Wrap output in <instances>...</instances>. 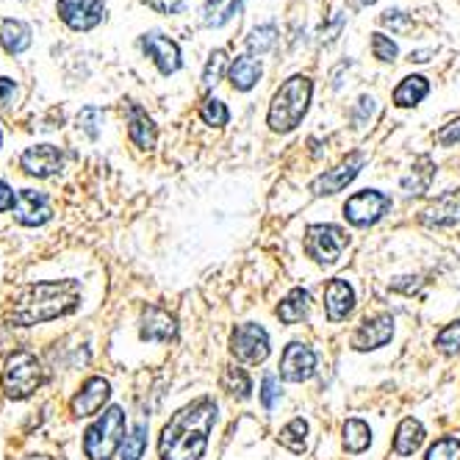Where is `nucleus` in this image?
Listing matches in <instances>:
<instances>
[{"instance_id": "nucleus-1", "label": "nucleus", "mask_w": 460, "mask_h": 460, "mask_svg": "<svg viewBox=\"0 0 460 460\" xmlns=\"http://www.w3.org/2000/svg\"><path fill=\"white\" fill-rule=\"evenodd\" d=\"M81 305L78 280H50V283H28L12 291L6 319L17 327H34L61 316H70Z\"/></svg>"}, {"instance_id": "nucleus-2", "label": "nucleus", "mask_w": 460, "mask_h": 460, "mask_svg": "<svg viewBox=\"0 0 460 460\" xmlns=\"http://www.w3.org/2000/svg\"><path fill=\"white\" fill-rule=\"evenodd\" d=\"M217 402L211 397H197L164 424L158 438L161 460H200L208 449V436L217 421Z\"/></svg>"}, {"instance_id": "nucleus-3", "label": "nucleus", "mask_w": 460, "mask_h": 460, "mask_svg": "<svg viewBox=\"0 0 460 460\" xmlns=\"http://www.w3.org/2000/svg\"><path fill=\"white\" fill-rule=\"evenodd\" d=\"M311 94H314V81L308 75H291L288 81H283L270 103L267 125L275 134H291L308 114Z\"/></svg>"}, {"instance_id": "nucleus-4", "label": "nucleus", "mask_w": 460, "mask_h": 460, "mask_svg": "<svg viewBox=\"0 0 460 460\" xmlns=\"http://www.w3.org/2000/svg\"><path fill=\"white\" fill-rule=\"evenodd\" d=\"M45 383V369L40 358L28 349H17L6 358L4 375H0V385L9 400H25Z\"/></svg>"}, {"instance_id": "nucleus-5", "label": "nucleus", "mask_w": 460, "mask_h": 460, "mask_svg": "<svg viewBox=\"0 0 460 460\" xmlns=\"http://www.w3.org/2000/svg\"><path fill=\"white\" fill-rule=\"evenodd\" d=\"M125 438V411L111 405L84 433V455L89 460H111Z\"/></svg>"}, {"instance_id": "nucleus-6", "label": "nucleus", "mask_w": 460, "mask_h": 460, "mask_svg": "<svg viewBox=\"0 0 460 460\" xmlns=\"http://www.w3.org/2000/svg\"><path fill=\"white\" fill-rule=\"evenodd\" d=\"M349 236L339 225H308L305 227V252L308 258H314L319 267H333L339 264L341 252L347 250Z\"/></svg>"}, {"instance_id": "nucleus-7", "label": "nucleus", "mask_w": 460, "mask_h": 460, "mask_svg": "<svg viewBox=\"0 0 460 460\" xmlns=\"http://www.w3.org/2000/svg\"><path fill=\"white\" fill-rule=\"evenodd\" d=\"M270 349V333L255 322L236 324V331L230 333V355L242 364H264Z\"/></svg>"}, {"instance_id": "nucleus-8", "label": "nucleus", "mask_w": 460, "mask_h": 460, "mask_svg": "<svg viewBox=\"0 0 460 460\" xmlns=\"http://www.w3.org/2000/svg\"><path fill=\"white\" fill-rule=\"evenodd\" d=\"M391 211V197L377 189L355 191L344 203V219L355 227H372Z\"/></svg>"}, {"instance_id": "nucleus-9", "label": "nucleus", "mask_w": 460, "mask_h": 460, "mask_svg": "<svg viewBox=\"0 0 460 460\" xmlns=\"http://www.w3.org/2000/svg\"><path fill=\"white\" fill-rule=\"evenodd\" d=\"M56 14L73 31H92L106 20V0H58Z\"/></svg>"}, {"instance_id": "nucleus-10", "label": "nucleus", "mask_w": 460, "mask_h": 460, "mask_svg": "<svg viewBox=\"0 0 460 460\" xmlns=\"http://www.w3.org/2000/svg\"><path fill=\"white\" fill-rule=\"evenodd\" d=\"M367 164V155L364 153H352V155H347L339 167H333V170H327V172H322V175H316L314 178V183H311V191L316 194V197H331V194H339V191H344L355 178H358V172H360V167Z\"/></svg>"}, {"instance_id": "nucleus-11", "label": "nucleus", "mask_w": 460, "mask_h": 460, "mask_svg": "<svg viewBox=\"0 0 460 460\" xmlns=\"http://www.w3.org/2000/svg\"><path fill=\"white\" fill-rule=\"evenodd\" d=\"M139 45H142L145 56L158 67L161 75H172V73H178L183 67V56H181L178 42L170 40V37H164V34H158V31H150V34H145Z\"/></svg>"}, {"instance_id": "nucleus-12", "label": "nucleus", "mask_w": 460, "mask_h": 460, "mask_svg": "<svg viewBox=\"0 0 460 460\" xmlns=\"http://www.w3.org/2000/svg\"><path fill=\"white\" fill-rule=\"evenodd\" d=\"M314 375H316V352L303 341H291L280 358V377L286 383H305Z\"/></svg>"}, {"instance_id": "nucleus-13", "label": "nucleus", "mask_w": 460, "mask_h": 460, "mask_svg": "<svg viewBox=\"0 0 460 460\" xmlns=\"http://www.w3.org/2000/svg\"><path fill=\"white\" fill-rule=\"evenodd\" d=\"M394 336V316L391 314H377V316H367L355 327L352 333V347L358 352H372L380 349L391 341Z\"/></svg>"}, {"instance_id": "nucleus-14", "label": "nucleus", "mask_w": 460, "mask_h": 460, "mask_svg": "<svg viewBox=\"0 0 460 460\" xmlns=\"http://www.w3.org/2000/svg\"><path fill=\"white\" fill-rule=\"evenodd\" d=\"M12 211H14V219L20 225H25V227H40V225L53 219L50 200L37 189H20L17 197H14Z\"/></svg>"}, {"instance_id": "nucleus-15", "label": "nucleus", "mask_w": 460, "mask_h": 460, "mask_svg": "<svg viewBox=\"0 0 460 460\" xmlns=\"http://www.w3.org/2000/svg\"><path fill=\"white\" fill-rule=\"evenodd\" d=\"M64 167V155L56 145H34L20 155V170L31 178H50Z\"/></svg>"}, {"instance_id": "nucleus-16", "label": "nucleus", "mask_w": 460, "mask_h": 460, "mask_svg": "<svg viewBox=\"0 0 460 460\" xmlns=\"http://www.w3.org/2000/svg\"><path fill=\"white\" fill-rule=\"evenodd\" d=\"M111 397V385L106 377H89L81 391L70 400V411L75 419H84V416H94L97 411H103V405L109 402Z\"/></svg>"}, {"instance_id": "nucleus-17", "label": "nucleus", "mask_w": 460, "mask_h": 460, "mask_svg": "<svg viewBox=\"0 0 460 460\" xmlns=\"http://www.w3.org/2000/svg\"><path fill=\"white\" fill-rule=\"evenodd\" d=\"M355 311V291L344 278H333L324 288V314L331 322H344Z\"/></svg>"}, {"instance_id": "nucleus-18", "label": "nucleus", "mask_w": 460, "mask_h": 460, "mask_svg": "<svg viewBox=\"0 0 460 460\" xmlns=\"http://www.w3.org/2000/svg\"><path fill=\"white\" fill-rule=\"evenodd\" d=\"M128 137L139 150H153L158 139V128L153 117L139 106V103H128Z\"/></svg>"}, {"instance_id": "nucleus-19", "label": "nucleus", "mask_w": 460, "mask_h": 460, "mask_svg": "<svg viewBox=\"0 0 460 460\" xmlns=\"http://www.w3.org/2000/svg\"><path fill=\"white\" fill-rule=\"evenodd\" d=\"M142 339L145 341H161L167 344L178 336V322L172 314H167L164 308H145L142 314Z\"/></svg>"}, {"instance_id": "nucleus-20", "label": "nucleus", "mask_w": 460, "mask_h": 460, "mask_svg": "<svg viewBox=\"0 0 460 460\" xmlns=\"http://www.w3.org/2000/svg\"><path fill=\"white\" fill-rule=\"evenodd\" d=\"M34 42V31H31L28 22L22 20H14V17H6L0 22V48H4L9 56H20L31 48Z\"/></svg>"}, {"instance_id": "nucleus-21", "label": "nucleus", "mask_w": 460, "mask_h": 460, "mask_svg": "<svg viewBox=\"0 0 460 460\" xmlns=\"http://www.w3.org/2000/svg\"><path fill=\"white\" fill-rule=\"evenodd\" d=\"M261 75H264V67H261V61L252 56H239L227 70V81L236 92H250L261 81Z\"/></svg>"}, {"instance_id": "nucleus-22", "label": "nucleus", "mask_w": 460, "mask_h": 460, "mask_svg": "<svg viewBox=\"0 0 460 460\" xmlns=\"http://www.w3.org/2000/svg\"><path fill=\"white\" fill-rule=\"evenodd\" d=\"M419 219L427 227H452V225H457L460 222V203H457V197H452V194L441 197V200H436L430 208H424Z\"/></svg>"}, {"instance_id": "nucleus-23", "label": "nucleus", "mask_w": 460, "mask_h": 460, "mask_svg": "<svg viewBox=\"0 0 460 460\" xmlns=\"http://www.w3.org/2000/svg\"><path fill=\"white\" fill-rule=\"evenodd\" d=\"M430 94V81H427L424 75H408L400 81V86L394 89V106L397 109H413L419 106L424 97Z\"/></svg>"}, {"instance_id": "nucleus-24", "label": "nucleus", "mask_w": 460, "mask_h": 460, "mask_svg": "<svg viewBox=\"0 0 460 460\" xmlns=\"http://www.w3.org/2000/svg\"><path fill=\"white\" fill-rule=\"evenodd\" d=\"M242 12H244V0H206L200 20L206 28H222L230 20H236Z\"/></svg>"}, {"instance_id": "nucleus-25", "label": "nucleus", "mask_w": 460, "mask_h": 460, "mask_svg": "<svg viewBox=\"0 0 460 460\" xmlns=\"http://www.w3.org/2000/svg\"><path fill=\"white\" fill-rule=\"evenodd\" d=\"M421 444H424V424L413 416L402 419L397 427V436H394V452L400 457H411Z\"/></svg>"}, {"instance_id": "nucleus-26", "label": "nucleus", "mask_w": 460, "mask_h": 460, "mask_svg": "<svg viewBox=\"0 0 460 460\" xmlns=\"http://www.w3.org/2000/svg\"><path fill=\"white\" fill-rule=\"evenodd\" d=\"M308 308H311V294L305 291V288H291L286 297H283V303L278 305V319L283 322V324H297V322H303L305 316H308Z\"/></svg>"}, {"instance_id": "nucleus-27", "label": "nucleus", "mask_w": 460, "mask_h": 460, "mask_svg": "<svg viewBox=\"0 0 460 460\" xmlns=\"http://www.w3.org/2000/svg\"><path fill=\"white\" fill-rule=\"evenodd\" d=\"M436 178V164L430 155H419L413 164V172L408 178H402V189L408 194H424L430 189V181Z\"/></svg>"}, {"instance_id": "nucleus-28", "label": "nucleus", "mask_w": 460, "mask_h": 460, "mask_svg": "<svg viewBox=\"0 0 460 460\" xmlns=\"http://www.w3.org/2000/svg\"><path fill=\"white\" fill-rule=\"evenodd\" d=\"M341 441H344V449L352 452V455L369 449V444H372L369 424L360 421V419H347L344 427H341Z\"/></svg>"}, {"instance_id": "nucleus-29", "label": "nucleus", "mask_w": 460, "mask_h": 460, "mask_svg": "<svg viewBox=\"0 0 460 460\" xmlns=\"http://www.w3.org/2000/svg\"><path fill=\"white\" fill-rule=\"evenodd\" d=\"M305 441H308V421L305 419H291L283 430H280V436H278V444L280 447H286L288 452H294V455H303L305 452Z\"/></svg>"}, {"instance_id": "nucleus-30", "label": "nucleus", "mask_w": 460, "mask_h": 460, "mask_svg": "<svg viewBox=\"0 0 460 460\" xmlns=\"http://www.w3.org/2000/svg\"><path fill=\"white\" fill-rule=\"evenodd\" d=\"M278 40H280V31H278L272 22L258 25V28L250 31V37H247V50H250V53H258V56H267V53L278 45Z\"/></svg>"}, {"instance_id": "nucleus-31", "label": "nucleus", "mask_w": 460, "mask_h": 460, "mask_svg": "<svg viewBox=\"0 0 460 460\" xmlns=\"http://www.w3.org/2000/svg\"><path fill=\"white\" fill-rule=\"evenodd\" d=\"M145 449H147V421H139L134 430H130V436L122 441L117 460H142Z\"/></svg>"}, {"instance_id": "nucleus-32", "label": "nucleus", "mask_w": 460, "mask_h": 460, "mask_svg": "<svg viewBox=\"0 0 460 460\" xmlns=\"http://www.w3.org/2000/svg\"><path fill=\"white\" fill-rule=\"evenodd\" d=\"M222 388L227 394H234L236 400H247L252 394V380L242 367H227L225 375H222Z\"/></svg>"}, {"instance_id": "nucleus-33", "label": "nucleus", "mask_w": 460, "mask_h": 460, "mask_svg": "<svg viewBox=\"0 0 460 460\" xmlns=\"http://www.w3.org/2000/svg\"><path fill=\"white\" fill-rule=\"evenodd\" d=\"M436 349H438L441 355H447V358L460 355V319L452 322V324H447L444 331L436 336Z\"/></svg>"}, {"instance_id": "nucleus-34", "label": "nucleus", "mask_w": 460, "mask_h": 460, "mask_svg": "<svg viewBox=\"0 0 460 460\" xmlns=\"http://www.w3.org/2000/svg\"><path fill=\"white\" fill-rule=\"evenodd\" d=\"M225 70H227V53H225L222 48H217V50L208 56V61H206V70H203V86H206V89H211L214 84H219V81H222V75H225Z\"/></svg>"}, {"instance_id": "nucleus-35", "label": "nucleus", "mask_w": 460, "mask_h": 460, "mask_svg": "<svg viewBox=\"0 0 460 460\" xmlns=\"http://www.w3.org/2000/svg\"><path fill=\"white\" fill-rule=\"evenodd\" d=\"M200 117H203L206 125L222 128V125H227L230 111H227V106L222 101H217V97H208V101H203V106H200Z\"/></svg>"}, {"instance_id": "nucleus-36", "label": "nucleus", "mask_w": 460, "mask_h": 460, "mask_svg": "<svg viewBox=\"0 0 460 460\" xmlns=\"http://www.w3.org/2000/svg\"><path fill=\"white\" fill-rule=\"evenodd\" d=\"M424 460H460V441L457 438H438L427 449Z\"/></svg>"}, {"instance_id": "nucleus-37", "label": "nucleus", "mask_w": 460, "mask_h": 460, "mask_svg": "<svg viewBox=\"0 0 460 460\" xmlns=\"http://www.w3.org/2000/svg\"><path fill=\"white\" fill-rule=\"evenodd\" d=\"M372 53H375V58H380L383 64H391L394 58L400 56V48H397V42H394L391 37H385V34H372Z\"/></svg>"}, {"instance_id": "nucleus-38", "label": "nucleus", "mask_w": 460, "mask_h": 460, "mask_svg": "<svg viewBox=\"0 0 460 460\" xmlns=\"http://www.w3.org/2000/svg\"><path fill=\"white\" fill-rule=\"evenodd\" d=\"M380 25H383V28H391L394 34H405V31H411L413 20H411V14H405L402 9H388V12L380 14Z\"/></svg>"}, {"instance_id": "nucleus-39", "label": "nucleus", "mask_w": 460, "mask_h": 460, "mask_svg": "<svg viewBox=\"0 0 460 460\" xmlns=\"http://www.w3.org/2000/svg\"><path fill=\"white\" fill-rule=\"evenodd\" d=\"M101 122H103V111L94 106H89L78 114V128L86 130L89 139H97V134H101Z\"/></svg>"}, {"instance_id": "nucleus-40", "label": "nucleus", "mask_w": 460, "mask_h": 460, "mask_svg": "<svg viewBox=\"0 0 460 460\" xmlns=\"http://www.w3.org/2000/svg\"><path fill=\"white\" fill-rule=\"evenodd\" d=\"M278 400H280V380L275 375H264V380H261V405L272 411Z\"/></svg>"}, {"instance_id": "nucleus-41", "label": "nucleus", "mask_w": 460, "mask_h": 460, "mask_svg": "<svg viewBox=\"0 0 460 460\" xmlns=\"http://www.w3.org/2000/svg\"><path fill=\"white\" fill-rule=\"evenodd\" d=\"M438 145H441V147H455V145H460V117L452 119V122H447V125L438 130Z\"/></svg>"}, {"instance_id": "nucleus-42", "label": "nucleus", "mask_w": 460, "mask_h": 460, "mask_svg": "<svg viewBox=\"0 0 460 460\" xmlns=\"http://www.w3.org/2000/svg\"><path fill=\"white\" fill-rule=\"evenodd\" d=\"M142 4H147L153 12L158 14H181L183 12V0H142Z\"/></svg>"}, {"instance_id": "nucleus-43", "label": "nucleus", "mask_w": 460, "mask_h": 460, "mask_svg": "<svg viewBox=\"0 0 460 460\" xmlns=\"http://www.w3.org/2000/svg\"><path fill=\"white\" fill-rule=\"evenodd\" d=\"M375 114V97H369V94H364V97H360V101H358V106H355V122L358 125H364L369 117Z\"/></svg>"}, {"instance_id": "nucleus-44", "label": "nucleus", "mask_w": 460, "mask_h": 460, "mask_svg": "<svg viewBox=\"0 0 460 460\" xmlns=\"http://www.w3.org/2000/svg\"><path fill=\"white\" fill-rule=\"evenodd\" d=\"M17 97V84L12 78H0V106H12Z\"/></svg>"}, {"instance_id": "nucleus-45", "label": "nucleus", "mask_w": 460, "mask_h": 460, "mask_svg": "<svg viewBox=\"0 0 460 460\" xmlns=\"http://www.w3.org/2000/svg\"><path fill=\"white\" fill-rule=\"evenodd\" d=\"M14 191H12V186L6 183V181H0V214L4 211H9L12 206H14Z\"/></svg>"}, {"instance_id": "nucleus-46", "label": "nucleus", "mask_w": 460, "mask_h": 460, "mask_svg": "<svg viewBox=\"0 0 460 460\" xmlns=\"http://www.w3.org/2000/svg\"><path fill=\"white\" fill-rule=\"evenodd\" d=\"M341 22H344V14H339V12H336L333 22L327 25V28H322V40H324L327 45H331V42L336 40V34H339V31H341Z\"/></svg>"}, {"instance_id": "nucleus-47", "label": "nucleus", "mask_w": 460, "mask_h": 460, "mask_svg": "<svg viewBox=\"0 0 460 460\" xmlns=\"http://www.w3.org/2000/svg\"><path fill=\"white\" fill-rule=\"evenodd\" d=\"M430 56H436L433 50H411V61H416V64H424V61H430Z\"/></svg>"}, {"instance_id": "nucleus-48", "label": "nucleus", "mask_w": 460, "mask_h": 460, "mask_svg": "<svg viewBox=\"0 0 460 460\" xmlns=\"http://www.w3.org/2000/svg\"><path fill=\"white\" fill-rule=\"evenodd\" d=\"M372 4H377V0H347V6H349L352 12H360V9H367V6H372Z\"/></svg>"}, {"instance_id": "nucleus-49", "label": "nucleus", "mask_w": 460, "mask_h": 460, "mask_svg": "<svg viewBox=\"0 0 460 460\" xmlns=\"http://www.w3.org/2000/svg\"><path fill=\"white\" fill-rule=\"evenodd\" d=\"M0 145H4V134H0Z\"/></svg>"}]
</instances>
